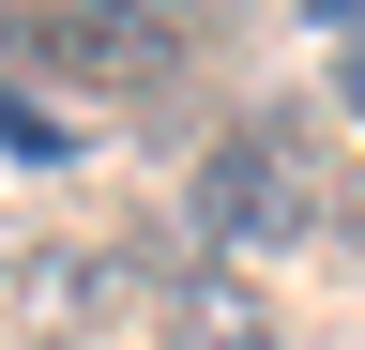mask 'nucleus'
Here are the masks:
<instances>
[{
	"label": "nucleus",
	"mask_w": 365,
	"mask_h": 350,
	"mask_svg": "<svg viewBox=\"0 0 365 350\" xmlns=\"http://www.w3.org/2000/svg\"><path fill=\"white\" fill-rule=\"evenodd\" d=\"M198 229L213 244H304L319 229V183H304V153L274 138V122H244V138L198 168Z\"/></svg>",
	"instance_id": "obj_1"
},
{
	"label": "nucleus",
	"mask_w": 365,
	"mask_h": 350,
	"mask_svg": "<svg viewBox=\"0 0 365 350\" xmlns=\"http://www.w3.org/2000/svg\"><path fill=\"white\" fill-rule=\"evenodd\" d=\"M0 274H16V320L31 335H91V320H107V274H122V259L107 244H46V229H16V244H0Z\"/></svg>",
	"instance_id": "obj_2"
},
{
	"label": "nucleus",
	"mask_w": 365,
	"mask_h": 350,
	"mask_svg": "<svg viewBox=\"0 0 365 350\" xmlns=\"http://www.w3.org/2000/svg\"><path fill=\"white\" fill-rule=\"evenodd\" d=\"M168 350H274V304L244 274H198V259H182L168 274Z\"/></svg>",
	"instance_id": "obj_3"
},
{
	"label": "nucleus",
	"mask_w": 365,
	"mask_h": 350,
	"mask_svg": "<svg viewBox=\"0 0 365 350\" xmlns=\"http://www.w3.org/2000/svg\"><path fill=\"white\" fill-rule=\"evenodd\" d=\"M0 153H16V168H76V122H61V107H31L16 76H0Z\"/></svg>",
	"instance_id": "obj_4"
},
{
	"label": "nucleus",
	"mask_w": 365,
	"mask_h": 350,
	"mask_svg": "<svg viewBox=\"0 0 365 350\" xmlns=\"http://www.w3.org/2000/svg\"><path fill=\"white\" fill-rule=\"evenodd\" d=\"M319 213H335V244L365 259V183H335V198H319Z\"/></svg>",
	"instance_id": "obj_5"
},
{
	"label": "nucleus",
	"mask_w": 365,
	"mask_h": 350,
	"mask_svg": "<svg viewBox=\"0 0 365 350\" xmlns=\"http://www.w3.org/2000/svg\"><path fill=\"white\" fill-rule=\"evenodd\" d=\"M168 16V0H91V31H153Z\"/></svg>",
	"instance_id": "obj_6"
},
{
	"label": "nucleus",
	"mask_w": 365,
	"mask_h": 350,
	"mask_svg": "<svg viewBox=\"0 0 365 350\" xmlns=\"http://www.w3.org/2000/svg\"><path fill=\"white\" fill-rule=\"evenodd\" d=\"M335 92H350V122H365V31H350V61H335Z\"/></svg>",
	"instance_id": "obj_7"
}]
</instances>
